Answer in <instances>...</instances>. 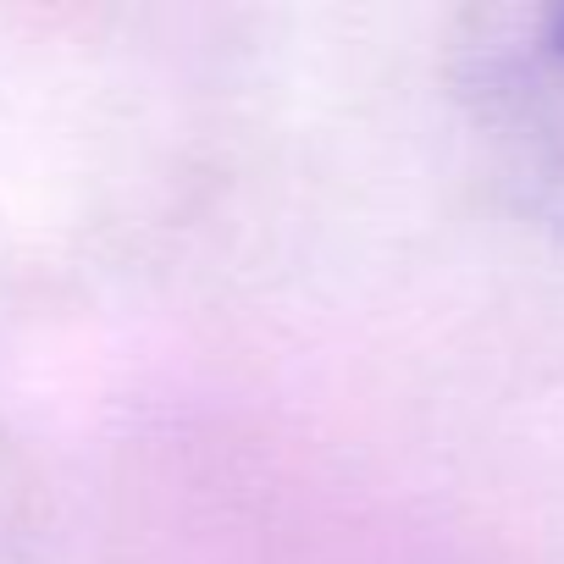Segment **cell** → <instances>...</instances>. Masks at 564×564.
Here are the masks:
<instances>
[{"label": "cell", "instance_id": "cell-1", "mask_svg": "<svg viewBox=\"0 0 564 564\" xmlns=\"http://www.w3.org/2000/svg\"><path fill=\"white\" fill-rule=\"evenodd\" d=\"M454 78L492 183L564 238V0L470 12Z\"/></svg>", "mask_w": 564, "mask_h": 564}]
</instances>
